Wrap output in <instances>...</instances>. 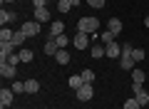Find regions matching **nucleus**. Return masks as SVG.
<instances>
[{
	"label": "nucleus",
	"instance_id": "nucleus-1",
	"mask_svg": "<svg viewBox=\"0 0 149 109\" xmlns=\"http://www.w3.org/2000/svg\"><path fill=\"white\" fill-rule=\"evenodd\" d=\"M100 30V20H97L95 15H85L77 20V32H87V35H92V32Z\"/></svg>",
	"mask_w": 149,
	"mask_h": 109
},
{
	"label": "nucleus",
	"instance_id": "nucleus-2",
	"mask_svg": "<svg viewBox=\"0 0 149 109\" xmlns=\"http://www.w3.org/2000/svg\"><path fill=\"white\" fill-rule=\"evenodd\" d=\"M20 30L25 32L27 37H35V35H40V22H37V20H25L20 25Z\"/></svg>",
	"mask_w": 149,
	"mask_h": 109
},
{
	"label": "nucleus",
	"instance_id": "nucleus-3",
	"mask_svg": "<svg viewBox=\"0 0 149 109\" xmlns=\"http://www.w3.org/2000/svg\"><path fill=\"white\" fill-rule=\"evenodd\" d=\"M104 57H109V60L122 57V45H119L117 40H114V42H109V45H104Z\"/></svg>",
	"mask_w": 149,
	"mask_h": 109
},
{
	"label": "nucleus",
	"instance_id": "nucleus-4",
	"mask_svg": "<svg viewBox=\"0 0 149 109\" xmlns=\"http://www.w3.org/2000/svg\"><path fill=\"white\" fill-rule=\"evenodd\" d=\"M74 94H77V99H80V102H90V99L95 97V87H92V84H82Z\"/></svg>",
	"mask_w": 149,
	"mask_h": 109
},
{
	"label": "nucleus",
	"instance_id": "nucleus-5",
	"mask_svg": "<svg viewBox=\"0 0 149 109\" xmlns=\"http://www.w3.org/2000/svg\"><path fill=\"white\" fill-rule=\"evenodd\" d=\"M72 45L77 47V50H87V47H90V35H87V32H77V35L72 37Z\"/></svg>",
	"mask_w": 149,
	"mask_h": 109
},
{
	"label": "nucleus",
	"instance_id": "nucleus-6",
	"mask_svg": "<svg viewBox=\"0 0 149 109\" xmlns=\"http://www.w3.org/2000/svg\"><path fill=\"white\" fill-rule=\"evenodd\" d=\"M10 55H15V45H13V42H0V65L8 62Z\"/></svg>",
	"mask_w": 149,
	"mask_h": 109
},
{
	"label": "nucleus",
	"instance_id": "nucleus-7",
	"mask_svg": "<svg viewBox=\"0 0 149 109\" xmlns=\"http://www.w3.org/2000/svg\"><path fill=\"white\" fill-rule=\"evenodd\" d=\"M13 97H15V92L13 89H0V109H8L13 104Z\"/></svg>",
	"mask_w": 149,
	"mask_h": 109
},
{
	"label": "nucleus",
	"instance_id": "nucleus-8",
	"mask_svg": "<svg viewBox=\"0 0 149 109\" xmlns=\"http://www.w3.org/2000/svg\"><path fill=\"white\" fill-rule=\"evenodd\" d=\"M62 32H65V22L62 20H52L50 22V35L47 37H60Z\"/></svg>",
	"mask_w": 149,
	"mask_h": 109
},
{
	"label": "nucleus",
	"instance_id": "nucleus-9",
	"mask_svg": "<svg viewBox=\"0 0 149 109\" xmlns=\"http://www.w3.org/2000/svg\"><path fill=\"white\" fill-rule=\"evenodd\" d=\"M107 30L114 32V35H119V32L124 30V25H122V20H119V17H109V22H107Z\"/></svg>",
	"mask_w": 149,
	"mask_h": 109
},
{
	"label": "nucleus",
	"instance_id": "nucleus-10",
	"mask_svg": "<svg viewBox=\"0 0 149 109\" xmlns=\"http://www.w3.org/2000/svg\"><path fill=\"white\" fill-rule=\"evenodd\" d=\"M32 15H35V20L40 22V25H42V22H50V10H47V8H35Z\"/></svg>",
	"mask_w": 149,
	"mask_h": 109
},
{
	"label": "nucleus",
	"instance_id": "nucleus-11",
	"mask_svg": "<svg viewBox=\"0 0 149 109\" xmlns=\"http://www.w3.org/2000/svg\"><path fill=\"white\" fill-rule=\"evenodd\" d=\"M0 77L15 79V67H13V65H8V62H3V65H0Z\"/></svg>",
	"mask_w": 149,
	"mask_h": 109
},
{
	"label": "nucleus",
	"instance_id": "nucleus-12",
	"mask_svg": "<svg viewBox=\"0 0 149 109\" xmlns=\"http://www.w3.org/2000/svg\"><path fill=\"white\" fill-rule=\"evenodd\" d=\"M119 65H122V69L132 72V69H134V65H137V62H134V57H132V55H122V57H119Z\"/></svg>",
	"mask_w": 149,
	"mask_h": 109
},
{
	"label": "nucleus",
	"instance_id": "nucleus-13",
	"mask_svg": "<svg viewBox=\"0 0 149 109\" xmlns=\"http://www.w3.org/2000/svg\"><path fill=\"white\" fill-rule=\"evenodd\" d=\"M13 20H15V12H10V10H5V8H3V10H0V25L8 27Z\"/></svg>",
	"mask_w": 149,
	"mask_h": 109
},
{
	"label": "nucleus",
	"instance_id": "nucleus-14",
	"mask_svg": "<svg viewBox=\"0 0 149 109\" xmlns=\"http://www.w3.org/2000/svg\"><path fill=\"white\" fill-rule=\"evenodd\" d=\"M57 50H60V47H57V40H55V37H47V42H45V55H52V57H55Z\"/></svg>",
	"mask_w": 149,
	"mask_h": 109
},
{
	"label": "nucleus",
	"instance_id": "nucleus-15",
	"mask_svg": "<svg viewBox=\"0 0 149 109\" xmlns=\"http://www.w3.org/2000/svg\"><path fill=\"white\" fill-rule=\"evenodd\" d=\"M67 84H70V89H74V92H77V89L85 84V79H82V74H72V77L67 79Z\"/></svg>",
	"mask_w": 149,
	"mask_h": 109
},
{
	"label": "nucleus",
	"instance_id": "nucleus-16",
	"mask_svg": "<svg viewBox=\"0 0 149 109\" xmlns=\"http://www.w3.org/2000/svg\"><path fill=\"white\" fill-rule=\"evenodd\" d=\"M37 89H40V82L37 79H25V92L27 94H37Z\"/></svg>",
	"mask_w": 149,
	"mask_h": 109
},
{
	"label": "nucleus",
	"instance_id": "nucleus-17",
	"mask_svg": "<svg viewBox=\"0 0 149 109\" xmlns=\"http://www.w3.org/2000/svg\"><path fill=\"white\" fill-rule=\"evenodd\" d=\"M55 60H57V65H70V52L67 50H57Z\"/></svg>",
	"mask_w": 149,
	"mask_h": 109
},
{
	"label": "nucleus",
	"instance_id": "nucleus-18",
	"mask_svg": "<svg viewBox=\"0 0 149 109\" xmlns=\"http://www.w3.org/2000/svg\"><path fill=\"white\" fill-rule=\"evenodd\" d=\"M144 79H147L144 69H137V67H134V69H132V82H137V84H144Z\"/></svg>",
	"mask_w": 149,
	"mask_h": 109
},
{
	"label": "nucleus",
	"instance_id": "nucleus-19",
	"mask_svg": "<svg viewBox=\"0 0 149 109\" xmlns=\"http://www.w3.org/2000/svg\"><path fill=\"white\" fill-rule=\"evenodd\" d=\"M17 55H20V60H22V62H32V57H35V52H32V50H27V47H22V50L20 52H17Z\"/></svg>",
	"mask_w": 149,
	"mask_h": 109
},
{
	"label": "nucleus",
	"instance_id": "nucleus-20",
	"mask_svg": "<svg viewBox=\"0 0 149 109\" xmlns=\"http://www.w3.org/2000/svg\"><path fill=\"white\" fill-rule=\"evenodd\" d=\"M13 37H15V32H13L10 27H3V30H0V42H13Z\"/></svg>",
	"mask_w": 149,
	"mask_h": 109
},
{
	"label": "nucleus",
	"instance_id": "nucleus-21",
	"mask_svg": "<svg viewBox=\"0 0 149 109\" xmlns=\"http://www.w3.org/2000/svg\"><path fill=\"white\" fill-rule=\"evenodd\" d=\"M90 57H95V60L104 57V47H102V45H92L90 47Z\"/></svg>",
	"mask_w": 149,
	"mask_h": 109
},
{
	"label": "nucleus",
	"instance_id": "nucleus-22",
	"mask_svg": "<svg viewBox=\"0 0 149 109\" xmlns=\"http://www.w3.org/2000/svg\"><path fill=\"white\" fill-rule=\"evenodd\" d=\"M25 32H22V30H17L15 32V37H13V45H15V50H17V47H22V42H25Z\"/></svg>",
	"mask_w": 149,
	"mask_h": 109
},
{
	"label": "nucleus",
	"instance_id": "nucleus-23",
	"mask_svg": "<svg viewBox=\"0 0 149 109\" xmlns=\"http://www.w3.org/2000/svg\"><path fill=\"white\" fill-rule=\"evenodd\" d=\"M114 37H117L114 32L107 30V32H102V35H100V40H102V45H109V42H114Z\"/></svg>",
	"mask_w": 149,
	"mask_h": 109
},
{
	"label": "nucleus",
	"instance_id": "nucleus-24",
	"mask_svg": "<svg viewBox=\"0 0 149 109\" xmlns=\"http://www.w3.org/2000/svg\"><path fill=\"white\" fill-rule=\"evenodd\" d=\"M134 99L139 102V107H147V104H149V94H147V92H142V94H134Z\"/></svg>",
	"mask_w": 149,
	"mask_h": 109
},
{
	"label": "nucleus",
	"instance_id": "nucleus-25",
	"mask_svg": "<svg viewBox=\"0 0 149 109\" xmlns=\"http://www.w3.org/2000/svg\"><path fill=\"white\" fill-rule=\"evenodd\" d=\"M80 74H82V79H85V84L95 82V72H92V69H85V72H80Z\"/></svg>",
	"mask_w": 149,
	"mask_h": 109
},
{
	"label": "nucleus",
	"instance_id": "nucleus-26",
	"mask_svg": "<svg viewBox=\"0 0 149 109\" xmlns=\"http://www.w3.org/2000/svg\"><path fill=\"white\" fill-rule=\"evenodd\" d=\"M132 57H134V62H144V50H139V47H134V52H132Z\"/></svg>",
	"mask_w": 149,
	"mask_h": 109
},
{
	"label": "nucleus",
	"instance_id": "nucleus-27",
	"mask_svg": "<svg viewBox=\"0 0 149 109\" xmlns=\"http://www.w3.org/2000/svg\"><path fill=\"white\" fill-rule=\"evenodd\" d=\"M55 40H57V47H60V50H67V45H70L67 35H60V37H55Z\"/></svg>",
	"mask_w": 149,
	"mask_h": 109
},
{
	"label": "nucleus",
	"instance_id": "nucleus-28",
	"mask_svg": "<svg viewBox=\"0 0 149 109\" xmlns=\"http://www.w3.org/2000/svg\"><path fill=\"white\" fill-rule=\"evenodd\" d=\"M124 109H142V107H139V102H137V99H124Z\"/></svg>",
	"mask_w": 149,
	"mask_h": 109
},
{
	"label": "nucleus",
	"instance_id": "nucleus-29",
	"mask_svg": "<svg viewBox=\"0 0 149 109\" xmlns=\"http://www.w3.org/2000/svg\"><path fill=\"white\" fill-rule=\"evenodd\" d=\"M57 10H60V12H67V10H72L70 0H60V3H57Z\"/></svg>",
	"mask_w": 149,
	"mask_h": 109
},
{
	"label": "nucleus",
	"instance_id": "nucleus-30",
	"mask_svg": "<svg viewBox=\"0 0 149 109\" xmlns=\"http://www.w3.org/2000/svg\"><path fill=\"white\" fill-rule=\"evenodd\" d=\"M87 5L95 8V10H100V8H104V0H87Z\"/></svg>",
	"mask_w": 149,
	"mask_h": 109
},
{
	"label": "nucleus",
	"instance_id": "nucleus-31",
	"mask_svg": "<svg viewBox=\"0 0 149 109\" xmlns=\"http://www.w3.org/2000/svg\"><path fill=\"white\" fill-rule=\"evenodd\" d=\"M20 62H22V60H20V55H10V57H8V65H13V67H17Z\"/></svg>",
	"mask_w": 149,
	"mask_h": 109
},
{
	"label": "nucleus",
	"instance_id": "nucleus-32",
	"mask_svg": "<svg viewBox=\"0 0 149 109\" xmlns=\"http://www.w3.org/2000/svg\"><path fill=\"white\" fill-rule=\"evenodd\" d=\"M13 92H15V94L25 92V82H13Z\"/></svg>",
	"mask_w": 149,
	"mask_h": 109
},
{
	"label": "nucleus",
	"instance_id": "nucleus-33",
	"mask_svg": "<svg viewBox=\"0 0 149 109\" xmlns=\"http://www.w3.org/2000/svg\"><path fill=\"white\" fill-rule=\"evenodd\" d=\"M144 92V84H137V82H132V94H142Z\"/></svg>",
	"mask_w": 149,
	"mask_h": 109
},
{
	"label": "nucleus",
	"instance_id": "nucleus-34",
	"mask_svg": "<svg viewBox=\"0 0 149 109\" xmlns=\"http://www.w3.org/2000/svg\"><path fill=\"white\" fill-rule=\"evenodd\" d=\"M132 52H134V47L129 45V42H124L122 45V55H132Z\"/></svg>",
	"mask_w": 149,
	"mask_h": 109
},
{
	"label": "nucleus",
	"instance_id": "nucleus-35",
	"mask_svg": "<svg viewBox=\"0 0 149 109\" xmlns=\"http://www.w3.org/2000/svg\"><path fill=\"white\" fill-rule=\"evenodd\" d=\"M32 5L35 8H47V0H32Z\"/></svg>",
	"mask_w": 149,
	"mask_h": 109
},
{
	"label": "nucleus",
	"instance_id": "nucleus-36",
	"mask_svg": "<svg viewBox=\"0 0 149 109\" xmlns=\"http://www.w3.org/2000/svg\"><path fill=\"white\" fill-rule=\"evenodd\" d=\"M80 3H82V0H70V5H72V8H77Z\"/></svg>",
	"mask_w": 149,
	"mask_h": 109
},
{
	"label": "nucleus",
	"instance_id": "nucleus-37",
	"mask_svg": "<svg viewBox=\"0 0 149 109\" xmlns=\"http://www.w3.org/2000/svg\"><path fill=\"white\" fill-rule=\"evenodd\" d=\"M144 27H149V15H147V17H144Z\"/></svg>",
	"mask_w": 149,
	"mask_h": 109
},
{
	"label": "nucleus",
	"instance_id": "nucleus-38",
	"mask_svg": "<svg viewBox=\"0 0 149 109\" xmlns=\"http://www.w3.org/2000/svg\"><path fill=\"white\" fill-rule=\"evenodd\" d=\"M5 3H15V0H3V5H5Z\"/></svg>",
	"mask_w": 149,
	"mask_h": 109
},
{
	"label": "nucleus",
	"instance_id": "nucleus-39",
	"mask_svg": "<svg viewBox=\"0 0 149 109\" xmlns=\"http://www.w3.org/2000/svg\"><path fill=\"white\" fill-rule=\"evenodd\" d=\"M57 3H60V0H57Z\"/></svg>",
	"mask_w": 149,
	"mask_h": 109
}]
</instances>
